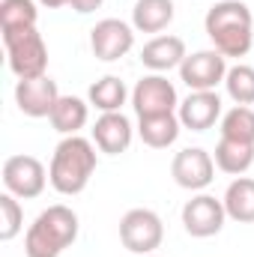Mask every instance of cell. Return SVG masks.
Segmentation results:
<instances>
[{
  "label": "cell",
  "mask_w": 254,
  "mask_h": 257,
  "mask_svg": "<svg viewBox=\"0 0 254 257\" xmlns=\"http://www.w3.org/2000/svg\"><path fill=\"white\" fill-rule=\"evenodd\" d=\"M186 57H189L186 42L180 36H171V33L168 36H153L141 48V63L147 66L150 72H159V75H165L171 69H180Z\"/></svg>",
  "instance_id": "cell-15"
},
{
  "label": "cell",
  "mask_w": 254,
  "mask_h": 257,
  "mask_svg": "<svg viewBox=\"0 0 254 257\" xmlns=\"http://www.w3.org/2000/svg\"><path fill=\"white\" fill-rule=\"evenodd\" d=\"M39 21L36 0H0V33L30 30Z\"/></svg>",
  "instance_id": "cell-22"
},
{
  "label": "cell",
  "mask_w": 254,
  "mask_h": 257,
  "mask_svg": "<svg viewBox=\"0 0 254 257\" xmlns=\"http://www.w3.org/2000/svg\"><path fill=\"white\" fill-rule=\"evenodd\" d=\"M224 90L236 105H254V66L248 63H236L227 69L224 78Z\"/></svg>",
  "instance_id": "cell-24"
},
{
  "label": "cell",
  "mask_w": 254,
  "mask_h": 257,
  "mask_svg": "<svg viewBox=\"0 0 254 257\" xmlns=\"http://www.w3.org/2000/svg\"><path fill=\"white\" fill-rule=\"evenodd\" d=\"M135 27L120 21V18H102L93 30H90V48L93 57L102 63H114L123 60L129 51L135 48Z\"/></svg>",
  "instance_id": "cell-8"
},
{
  "label": "cell",
  "mask_w": 254,
  "mask_h": 257,
  "mask_svg": "<svg viewBox=\"0 0 254 257\" xmlns=\"http://www.w3.org/2000/svg\"><path fill=\"white\" fill-rule=\"evenodd\" d=\"M227 78V57L215 48L194 51L180 66V81L189 90H215Z\"/></svg>",
  "instance_id": "cell-11"
},
{
  "label": "cell",
  "mask_w": 254,
  "mask_h": 257,
  "mask_svg": "<svg viewBox=\"0 0 254 257\" xmlns=\"http://www.w3.org/2000/svg\"><path fill=\"white\" fill-rule=\"evenodd\" d=\"M215 168L221 174H230V177H242L248 168L254 165V144H239V141H227L221 138L215 144Z\"/></svg>",
  "instance_id": "cell-20"
},
{
  "label": "cell",
  "mask_w": 254,
  "mask_h": 257,
  "mask_svg": "<svg viewBox=\"0 0 254 257\" xmlns=\"http://www.w3.org/2000/svg\"><path fill=\"white\" fill-rule=\"evenodd\" d=\"M102 3H105V0H69L66 6H72L78 15H90V12H96Z\"/></svg>",
  "instance_id": "cell-26"
},
{
  "label": "cell",
  "mask_w": 254,
  "mask_h": 257,
  "mask_svg": "<svg viewBox=\"0 0 254 257\" xmlns=\"http://www.w3.org/2000/svg\"><path fill=\"white\" fill-rule=\"evenodd\" d=\"M171 177L186 192H203L215 180V159L200 147H186V150H180L174 156Z\"/></svg>",
  "instance_id": "cell-10"
},
{
  "label": "cell",
  "mask_w": 254,
  "mask_h": 257,
  "mask_svg": "<svg viewBox=\"0 0 254 257\" xmlns=\"http://www.w3.org/2000/svg\"><path fill=\"white\" fill-rule=\"evenodd\" d=\"M126 99H132V93L126 90L123 78H117V75H105V78H99V81L90 87V93H87V102H90L96 111H102V114L123 111Z\"/></svg>",
  "instance_id": "cell-21"
},
{
  "label": "cell",
  "mask_w": 254,
  "mask_h": 257,
  "mask_svg": "<svg viewBox=\"0 0 254 257\" xmlns=\"http://www.w3.org/2000/svg\"><path fill=\"white\" fill-rule=\"evenodd\" d=\"M203 30L215 51L224 57H245L254 45V9H248L242 0H221L212 3Z\"/></svg>",
  "instance_id": "cell-1"
},
{
  "label": "cell",
  "mask_w": 254,
  "mask_h": 257,
  "mask_svg": "<svg viewBox=\"0 0 254 257\" xmlns=\"http://www.w3.org/2000/svg\"><path fill=\"white\" fill-rule=\"evenodd\" d=\"M183 132V123L177 114H159V117H144L138 120V138L153 147V150H168Z\"/></svg>",
  "instance_id": "cell-16"
},
{
  "label": "cell",
  "mask_w": 254,
  "mask_h": 257,
  "mask_svg": "<svg viewBox=\"0 0 254 257\" xmlns=\"http://www.w3.org/2000/svg\"><path fill=\"white\" fill-rule=\"evenodd\" d=\"M221 138L227 141H239V144H254V111L248 105H236L227 114H221L218 123Z\"/></svg>",
  "instance_id": "cell-23"
},
{
  "label": "cell",
  "mask_w": 254,
  "mask_h": 257,
  "mask_svg": "<svg viewBox=\"0 0 254 257\" xmlns=\"http://www.w3.org/2000/svg\"><path fill=\"white\" fill-rule=\"evenodd\" d=\"M227 221V212H224V200L212 197V194H194L191 200H186L183 206V227L186 233L194 239H209L215 233H221Z\"/></svg>",
  "instance_id": "cell-9"
},
{
  "label": "cell",
  "mask_w": 254,
  "mask_h": 257,
  "mask_svg": "<svg viewBox=\"0 0 254 257\" xmlns=\"http://www.w3.org/2000/svg\"><path fill=\"white\" fill-rule=\"evenodd\" d=\"M135 141V128L123 111H111V114H102L93 126V144L99 153L105 156H120L126 153Z\"/></svg>",
  "instance_id": "cell-14"
},
{
  "label": "cell",
  "mask_w": 254,
  "mask_h": 257,
  "mask_svg": "<svg viewBox=\"0 0 254 257\" xmlns=\"http://www.w3.org/2000/svg\"><path fill=\"white\" fill-rule=\"evenodd\" d=\"M3 189L9 194H15L18 200H33L45 192V183H48V171L45 165L36 159V156H9L3 162Z\"/></svg>",
  "instance_id": "cell-6"
},
{
  "label": "cell",
  "mask_w": 254,
  "mask_h": 257,
  "mask_svg": "<svg viewBox=\"0 0 254 257\" xmlns=\"http://www.w3.org/2000/svg\"><path fill=\"white\" fill-rule=\"evenodd\" d=\"M21 230H24V209L15 194L3 192L0 194V239L12 242Z\"/></svg>",
  "instance_id": "cell-25"
},
{
  "label": "cell",
  "mask_w": 254,
  "mask_h": 257,
  "mask_svg": "<svg viewBox=\"0 0 254 257\" xmlns=\"http://www.w3.org/2000/svg\"><path fill=\"white\" fill-rule=\"evenodd\" d=\"M48 120H51L54 132H60L63 138L66 135H81V128L90 120V102H84L78 96H60Z\"/></svg>",
  "instance_id": "cell-17"
},
{
  "label": "cell",
  "mask_w": 254,
  "mask_h": 257,
  "mask_svg": "<svg viewBox=\"0 0 254 257\" xmlns=\"http://www.w3.org/2000/svg\"><path fill=\"white\" fill-rule=\"evenodd\" d=\"M165 239V224L162 218L147 209V206H135L120 218V242L123 248H129L132 254H156V248Z\"/></svg>",
  "instance_id": "cell-5"
},
{
  "label": "cell",
  "mask_w": 254,
  "mask_h": 257,
  "mask_svg": "<svg viewBox=\"0 0 254 257\" xmlns=\"http://www.w3.org/2000/svg\"><path fill=\"white\" fill-rule=\"evenodd\" d=\"M36 3H42L45 9H60V6H66L69 0H36Z\"/></svg>",
  "instance_id": "cell-27"
},
{
  "label": "cell",
  "mask_w": 254,
  "mask_h": 257,
  "mask_svg": "<svg viewBox=\"0 0 254 257\" xmlns=\"http://www.w3.org/2000/svg\"><path fill=\"white\" fill-rule=\"evenodd\" d=\"M144 257H159V254H144Z\"/></svg>",
  "instance_id": "cell-28"
},
{
  "label": "cell",
  "mask_w": 254,
  "mask_h": 257,
  "mask_svg": "<svg viewBox=\"0 0 254 257\" xmlns=\"http://www.w3.org/2000/svg\"><path fill=\"white\" fill-rule=\"evenodd\" d=\"M60 99V90H57V81L48 78V75H39V78H21L15 84V105L24 117H51L54 105Z\"/></svg>",
  "instance_id": "cell-12"
},
{
  "label": "cell",
  "mask_w": 254,
  "mask_h": 257,
  "mask_svg": "<svg viewBox=\"0 0 254 257\" xmlns=\"http://www.w3.org/2000/svg\"><path fill=\"white\" fill-rule=\"evenodd\" d=\"M224 212L227 218L239 224H254V180L251 177H236L227 192H224Z\"/></svg>",
  "instance_id": "cell-19"
},
{
  "label": "cell",
  "mask_w": 254,
  "mask_h": 257,
  "mask_svg": "<svg viewBox=\"0 0 254 257\" xmlns=\"http://www.w3.org/2000/svg\"><path fill=\"white\" fill-rule=\"evenodd\" d=\"M96 144L81 135H66L54 147L51 165H48V183L57 194L75 197L90 186V177L96 174Z\"/></svg>",
  "instance_id": "cell-2"
},
{
  "label": "cell",
  "mask_w": 254,
  "mask_h": 257,
  "mask_svg": "<svg viewBox=\"0 0 254 257\" xmlns=\"http://www.w3.org/2000/svg\"><path fill=\"white\" fill-rule=\"evenodd\" d=\"M78 215L72 206L54 203L36 215V221L24 233V254L27 257H60L78 239Z\"/></svg>",
  "instance_id": "cell-3"
},
{
  "label": "cell",
  "mask_w": 254,
  "mask_h": 257,
  "mask_svg": "<svg viewBox=\"0 0 254 257\" xmlns=\"http://www.w3.org/2000/svg\"><path fill=\"white\" fill-rule=\"evenodd\" d=\"M177 117H180L183 128L206 132L215 123H221V96L215 90H191L189 96L180 102Z\"/></svg>",
  "instance_id": "cell-13"
},
{
  "label": "cell",
  "mask_w": 254,
  "mask_h": 257,
  "mask_svg": "<svg viewBox=\"0 0 254 257\" xmlns=\"http://www.w3.org/2000/svg\"><path fill=\"white\" fill-rule=\"evenodd\" d=\"M132 108H135L138 120L159 117V114H177V108H180L177 87L165 75H159V72L144 75L135 84V90H132Z\"/></svg>",
  "instance_id": "cell-7"
},
{
  "label": "cell",
  "mask_w": 254,
  "mask_h": 257,
  "mask_svg": "<svg viewBox=\"0 0 254 257\" xmlns=\"http://www.w3.org/2000/svg\"><path fill=\"white\" fill-rule=\"evenodd\" d=\"M3 45H6V63L18 81L48 75V48L36 27L3 33Z\"/></svg>",
  "instance_id": "cell-4"
},
{
  "label": "cell",
  "mask_w": 254,
  "mask_h": 257,
  "mask_svg": "<svg viewBox=\"0 0 254 257\" xmlns=\"http://www.w3.org/2000/svg\"><path fill=\"white\" fill-rule=\"evenodd\" d=\"M174 21V0H138L132 9V27L138 33H162Z\"/></svg>",
  "instance_id": "cell-18"
}]
</instances>
